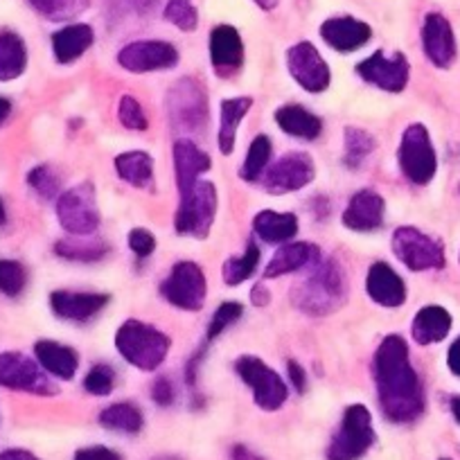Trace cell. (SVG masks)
Segmentation results:
<instances>
[{
	"mask_svg": "<svg viewBox=\"0 0 460 460\" xmlns=\"http://www.w3.org/2000/svg\"><path fill=\"white\" fill-rule=\"evenodd\" d=\"M375 386L379 404L391 422H413L424 411V391L418 373L411 366L409 345L402 336L391 334L382 341L373 359Z\"/></svg>",
	"mask_w": 460,
	"mask_h": 460,
	"instance_id": "1",
	"label": "cell"
},
{
	"mask_svg": "<svg viewBox=\"0 0 460 460\" xmlns=\"http://www.w3.org/2000/svg\"><path fill=\"white\" fill-rule=\"evenodd\" d=\"M348 291L350 285L343 264L332 258H323L321 262L314 264L312 273L291 289V300L300 312L309 316H327L343 307Z\"/></svg>",
	"mask_w": 460,
	"mask_h": 460,
	"instance_id": "2",
	"label": "cell"
},
{
	"mask_svg": "<svg viewBox=\"0 0 460 460\" xmlns=\"http://www.w3.org/2000/svg\"><path fill=\"white\" fill-rule=\"evenodd\" d=\"M115 348L131 366L152 373L165 361L167 352H170V339L165 332L156 330L149 323L129 318L122 323L115 334Z\"/></svg>",
	"mask_w": 460,
	"mask_h": 460,
	"instance_id": "3",
	"label": "cell"
},
{
	"mask_svg": "<svg viewBox=\"0 0 460 460\" xmlns=\"http://www.w3.org/2000/svg\"><path fill=\"white\" fill-rule=\"evenodd\" d=\"M217 217V188L210 181H197L185 194H181V206L174 217V228L179 235L206 240Z\"/></svg>",
	"mask_w": 460,
	"mask_h": 460,
	"instance_id": "4",
	"label": "cell"
},
{
	"mask_svg": "<svg viewBox=\"0 0 460 460\" xmlns=\"http://www.w3.org/2000/svg\"><path fill=\"white\" fill-rule=\"evenodd\" d=\"M373 415L364 404L345 409L339 431L327 447V460H359L375 445Z\"/></svg>",
	"mask_w": 460,
	"mask_h": 460,
	"instance_id": "5",
	"label": "cell"
},
{
	"mask_svg": "<svg viewBox=\"0 0 460 460\" xmlns=\"http://www.w3.org/2000/svg\"><path fill=\"white\" fill-rule=\"evenodd\" d=\"M167 115L174 129L201 134L208 125V97L201 84L183 77L167 93Z\"/></svg>",
	"mask_w": 460,
	"mask_h": 460,
	"instance_id": "6",
	"label": "cell"
},
{
	"mask_svg": "<svg viewBox=\"0 0 460 460\" xmlns=\"http://www.w3.org/2000/svg\"><path fill=\"white\" fill-rule=\"evenodd\" d=\"M397 161H400L402 172L411 183H431L438 172V158L427 127L420 125V122L406 127L400 149H397Z\"/></svg>",
	"mask_w": 460,
	"mask_h": 460,
	"instance_id": "7",
	"label": "cell"
},
{
	"mask_svg": "<svg viewBox=\"0 0 460 460\" xmlns=\"http://www.w3.org/2000/svg\"><path fill=\"white\" fill-rule=\"evenodd\" d=\"M391 246L395 258L411 271H431L445 267V249L431 235L413 226H402L393 233Z\"/></svg>",
	"mask_w": 460,
	"mask_h": 460,
	"instance_id": "8",
	"label": "cell"
},
{
	"mask_svg": "<svg viewBox=\"0 0 460 460\" xmlns=\"http://www.w3.org/2000/svg\"><path fill=\"white\" fill-rule=\"evenodd\" d=\"M57 219L70 235H91L100 228V210L93 183H79L57 199Z\"/></svg>",
	"mask_w": 460,
	"mask_h": 460,
	"instance_id": "9",
	"label": "cell"
},
{
	"mask_svg": "<svg viewBox=\"0 0 460 460\" xmlns=\"http://www.w3.org/2000/svg\"><path fill=\"white\" fill-rule=\"evenodd\" d=\"M237 375L244 379L246 386L253 391V400L260 409L264 411H278L287 402V384L280 375L273 368H269L262 359L258 357L244 355L237 359L235 364Z\"/></svg>",
	"mask_w": 460,
	"mask_h": 460,
	"instance_id": "10",
	"label": "cell"
},
{
	"mask_svg": "<svg viewBox=\"0 0 460 460\" xmlns=\"http://www.w3.org/2000/svg\"><path fill=\"white\" fill-rule=\"evenodd\" d=\"M163 296L174 307L185 309V312H199L206 303L208 285L201 267L197 262H176L172 273L161 285Z\"/></svg>",
	"mask_w": 460,
	"mask_h": 460,
	"instance_id": "11",
	"label": "cell"
},
{
	"mask_svg": "<svg viewBox=\"0 0 460 460\" xmlns=\"http://www.w3.org/2000/svg\"><path fill=\"white\" fill-rule=\"evenodd\" d=\"M43 366L25 357L23 352L0 355V386L34 395H57V386L43 375Z\"/></svg>",
	"mask_w": 460,
	"mask_h": 460,
	"instance_id": "12",
	"label": "cell"
},
{
	"mask_svg": "<svg viewBox=\"0 0 460 460\" xmlns=\"http://www.w3.org/2000/svg\"><path fill=\"white\" fill-rule=\"evenodd\" d=\"M316 176L314 161L303 152H289L278 158L264 174V188L271 194L298 192Z\"/></svg>",
	"mask_w": 460,
	"mask_h": 460,
	"instance_id": "13",
	"label": "cell"
},
{
	"mask_svg": "<svg viewBox=\"0 0 460 460\" xmlns=\"http://www.w3.org/2000/svg\"><path fill=\"white\" fill-rule=\"evenodd\" d=\"M357 73H359L364 82L373 84V86L382 88V91L402 93L406 84H409L411 66L402 52L388 57L384 50H377L357 66Z\"/></svg>",
	"mask_w": 460,
	"mask_h": 460,
	"instance_id": "14",
	"label": "cell"
},
{
	"mask_svg": "<svg viewBox=\"0 0 460 460\" xmlns=\"http://www.w3.org/2000/svg\"><path fill=\"white\" fill-rule=\"evenodd\" d=\"M118 64L129 73H156L179 64V50L167 41H134L118 52Z\"/></svg>",
	"mask_w": 460,
	"mask_h": 460,
	"instance_id": "15",
	"label": "cell"
},
{
	"mask_svg": "<svg viewBox=\"0 0 460 460\" xmlns=\"http://www.w3.org/2000/svg\"><path fill=\"white\" fill-rule=\"evenodd\" d=\"M287 68H289L291 77L305 91L323 93L330 86V68H327V61L323 59L314 43L300 41L294 48H289V52H287Z\"/></svg>",
	"mask_w": 460,
	"mask_h": 460,
	"instance_id": "16",
	"label": "cell"
},
{
	"mask_svg": "<svg viewBox=\"0 0 460 460\" xmlns=\"http://www.w3.org/2000/svg\"><path fill=\"white\" fill-rule=\"evenodd\" d=\"M210 64L219 77H233L244 64V43L233 25H217L210 32Z\"/></svg>",
	"mask_w": 460,
	"mask_h": 460,
	"instance_id": "17",
	"label": "cell"
},
{
	"mask_svg": "<svg viewBox=\"0 0 460 460\" xmlns=\"http://www.w3.org/2000/svg\"><path fill=\"white\" fill-rule=\"evenodd\" d=\"M424 55L438 68H449L456 59V37L451 23L442 14H427L422 25Z\"/></svg>",
	"mask_w": 460,
	"mask_h": 460,
	"instance_id": "18",
	"label": "cell"
},
{
	"mask_svg": "<svg viewBox=\"0 0 460 460\" xmlns=\"http://www.w3.org/2000/svg\"><path fill=\"white\" fill-rule=\"evenodd\" d=\"M386 203L375 190H359L343 212V224L357 233H373L384 224Z\"/></svg>",
	"mask_w": 460,
	"mask_h": 460,
	"instance_id": "19",
	"label": "cell"
},
{
	"mask_svg": "<svg viewBox=\"0 0 460 460\" xmlns=\"http://www.w3.org/2000/svg\"><path fill=\"white\" fill-rule=\"evenodd\" d=\"M321 37L334 50L355 52L370 41L373 30L368 23L352 19V16H336V19H327L321 25Z\"/></svg>",
	"mask_w": 460,
	"mask_h": 460,
	"instance_id": "20",
	"label": "cell"
},
{
	"mask_svg": "<svg viewBox=\"0 0 460 460\" xmlns=\"http://www.w3.org/2000/svg\"><path fill=\"white\" fill-rule=\"evenodd\" d=\"M172 156H174L176 188H179L181 194L188 192V190L197 183L199 176L212 167L210 156L188 138L176 140L174 147H172Z\"/></svg>",
	"mask_w": 460,
	"mask_h": 460,
	"instance_id": "21",
	"label": "cell"
},
{
	"mask_svg": "<svg viewBox=\"0 0 460 460\" xmlns=\"http://www.w3.org/2000/svg\"><path fill=\"white\" fill-rule=\"evenodd\" d=\"M109 305L106 294H84V291H52L50 307L64 321H88Z\"/></svg>",
	"mask_w": 460,
	"mask_h": 460,
	"instance_id": "22",
	"label": "cell"
},
{
	"mask_svg": "<svg viewBox=\"0 0 460 460\" xmlns=\"http://www.w3.org/2000/svg\"><path fill=\"white\" fill-rule=\"evenodd\" d=\"M368 296L382 307H400L406 303V285L400 273L393 271L386 262H375L366 278Z\"/></svg>",
	"mask_w": 460,
	"mask_h": 460,
	"instance_id": "23",
	"label": "cell"
},
{
	"mask_svg": "<svg viewBox=\"0 0 460 460\" xmlns=\"http://www.w3.org/2000/svg\"><path fill=\"white\" fill-rule=\"evenodd\" d=\"M323 255L321 249L312 242H296V244H285L278 249L271 262L264 269V278L273 280V278L287 276V273L300 271V269H312L314 264L321 262Z\"/></svg>",
	"mask_w": 460,
	"mask_h": 460,
	"instance_id": "24",
	"label": "cell"
},
{
	"mask_svg": "<svg viewBox=\"0 0 460 460\" xmlns=\"http://www.w3.org/2000/svg\"><path fill=\"white\" fill-rule=\"evenodd\" d=\"M34 355H37V361L43 366L48 375H55L59 379H73L75 373H77L79 357L68 345H61L57 341L48 339L37 341Z\"/></svg>",
	"mask_w": 460,
	"mask_h": 460,
	"instance_id": "25",
	"label": "cell"
},
{
	"mask_svg": "<svg viewBox=\"0 0 460 460\" xmlns=\"http://www.w3.org/2000/svg\"><path fill=\"white\" fill-rule=\"evenodd\" d=\"M451 330V314L440 305H427L415 314L413 323H411V334L413 341L420 345L440 343L447 339Z\"/></svg>",
	"mask_w": 460,
	"mask_h": 460,
	"instance_id": "26",
	"label": "cell"
},
{
	"mask_svg": "<svg viewBox=\"0 0 460 460\" xmlns=\"http://www.w3.org/2000/svg\"><path fill=\"white\" fill-rule=\"evenodd\" d=\"M253 230L260 240L269 244H285L298 233V217L291 212L260 210L253 219Z\"/></svg>",
	"mask_w": 460,
	"mask_h": 460,
	"instance_id": "27",
	"label": "cell"
},
{
	"mask_svg": "<svg viewBox=\"0 0 460 460\" xmlns=\"http://www.w3.org/2000/svg\"><path fill=\"white\" fill-rule=\"evenodd\" d=\"M93 41H95V32H93L91 25H68V28L52 34V50H55L59 64H73L93 46Z\"/></svg>",
	"mask_w": 460,
	"mask_h": 460,
	"instance_id": "28",
	"label": "cell"
},
{
	"mask_svg": "<svg viewBox=\"0 0 460 460\" xmlns=\"http://www.w3.org/2000/svg\"><path fill=\"white\" fill-rule=\"evenodd\" d=\"M253 100L251 97H228V100L221 102V125L219 134H217V143H219L221 154H233L237 140V129H240V122L244 120V115L249 113Z\"/></svg>",
	"mask_w": 460,
	"mask_h": 460,
	"instance_id": "29",
	"label": "cell"
},
{
	"mask_svg": "<svg viewBox=\"0 0 460 460\" xmlns=\"http://www.w3.org/2000/svg\"><path fill=\"white\" fill-rule=\"evenodd\" d=\"M276 122L285 134L296 138L316 140L323 131L321 118L298 104H285L276 111Z\"/></svg>",
	"mask_w": 460,
	"mask_h": 460,
	"instance_id": "30",
	"label": "cell"
},
{
	"mask_svg": "<svg viewBox=\"0 0 460 460\" xmlns=\"http://www.w3.org/2000/svg\"><path fill=\"white\" fill-rule=\"evenodd\" d=\"M115 170L122 181L138 190H152L154 161L147 152H125L115 158Z\"/></svg>",
	"mask_w": 460,
	"mask_h": 460,
	"instance_id": "31",
	"label": "cell"
},
{
	"mask_svg": "<svg viewBox=\"0 0 460 460\" xmlns=\"http://www.w3.org/2000/svg\"><path fill=\"white\" fill-rule=\"evenodd\" d=\"M28 66V48L14 32H0V82L21 77Z\"/></svg>",
	"mask_w": 460,
	"mask_h": 460,
	"instance_id": "32",
	"label": "cell"
},
{
	"mask_svg": "<svg viewBox=\"0 0 460 460\" xmlns=\"http://www.w3.org/2000/svg\"><path fill=\"white\" fill-rule=\"evenodd\" d=\"M143 413L138 406L129 404V402H118L111 404L100 413V424L109 431L118 433H138L143 429Z\"/></svg>",
	"mask_w": 460,
	"mask_h": 460,
	"instance_id": "33",
	"label": "cell"
},
{
	"mask_svg": "<svg viewBox=\"0 0 460 460\" xmlns=\"http://www.w3.org/2000/svg\"><path fill=\"white\" fill-rule=\"evenodd\" d=\"M258 264H260V249L255 242H249V244H246V251L240 255V258L226 260L224 269H221V276H224V282L228 287H237L253 276Z\"/></svg>",
	"mask_w": 460,
	"mask_h": 460,
	"instance_id": "34",
	"label": "cell"
},
{
	"mask_svg": "<svg viewBox=\"0 0 460 460\" xmlns=\"http://www.w3.org/2000/svg\"><path fill=\"white\" fill-rule=\"evenodd\" d=\"M273 145L269 136H258V138L251 143L249 152H246L244 165H242V179L244 181H258L260 176L267 172L269 161H271Z\"/></svg>",
	"mask_w": 460,
	"mask_h": 460,
	"instance_id": "35",
	"label": "cell"
},
{
	"mask_svg": "<svg viewBox=\"0 0 460 460\" xmlns=\"http://www.w3.org/2000/svg\"><path fill=\"white\" fill-rule=\"evenodd\" d=\"M55 253L64 260H73V262H97L109 253V246L102 242L59 240L55 244Z\"/></svg>",
	"mask_w": 460,
	"mask_h": 460,
	"instance_id": "36",
	"label": "cell"
},
{
	"mask_svg": "<svg viewBox=\"0 0 460 460\" xmlns=\"http://www.w3.org/2000/svg\"><path fill=\"white\" fill-rule=\"evenodd\" d=\"M375 147H377V140L366 129H357V127L345 129V163L350 167L361 165Z\"/></svg>",
	"mask_w": 460,
	"mask_h": 460,
	"instance_id": "37",
	"label": "cell"
},
{
	"mask_svg": "<svg viewBox=\"0 0 460 460\" xmlns=\"http://www.w3.org/2000/svg\"><path fill=\"white\" fill-rule=\"evenodd\" d=\"M30 5L50 21H68L86 12L91 0H30Z\"/></svg>",
	"mask_w": 460,
	"mask_h": 460,
	"instance_id": "38",
	"label": "cell"
},
{
	"mask_svg": "<svg viewBox=\"0 0 460 460\" xmlns=\"http://www.w3.org/2000/svg\"><path fill=\"white\" fill-rule=\"evenodd\" d=\"M165 19L181 32H192L199 25V12L192 0H167Z\"/></svg>",
	"mask_w": 460,
	"mask_h": 460,
	"instance_id": "39",
	"label": "cell"
},
{
	"mask_svg": "<svg viewBox=\"0 0 460 460\" xmlns=\"http://www.w3.org/2000/svg\"><path fill=\"white\" fill-rule=\"evenodd\" d=\"M28 183L41 199H48V201H50V199H59L61 179L50 165L34 167V170L28 174Z\"/></svg>",
	"mask_w": 460,
	"mask_h": 460,
	"instance_id": "40",
	"label": "cell"
},
{
	"mask_svg": "<svg viewBox=\"0 0 460 460\" xmlns=\"http://www.w3.org/2000/svg\"><path fill=\"white\" fill-rule=\"evenodd\" d=\"M25 276L23 264L16 262V260H0V291L10 298H16L21 291L25 289Z\"/></svg>",
	"mask_w": 460,
	"mask_h": 460,
	"instance_id": "41",
	"label": "cell"
},
{
	"mask_svg": "<svg viewBox=\"0 0 460 460\" xmlns=\"http://www.w3.org/2000/svg\"><path fill=\"white\" fill-rule=\"evenodd\" d=\"M118 120H120L122 127L131 131H145L149 127L143 106L131 95H122L120 102H118Z\"/></svg>",
	"mask_w": 460,
	"mask_h": 460,
	"instance_id": "42",
	"label": "cell"
},
{
	"mask_svg": "<svg viewBox=\"0 0 460 460\" xmlns=\"http://www.w3.org/2000/svg\"><path fill=\"white\" fill-rule=\"evenodd\" d=\"M244 314V307L240 303H233V300H226L217 307V312L212 314L210 325H208V341H215L226 327H230L233 323H237Z\"/></svg>",
	"mask_w": 460,
	"mask_h": 460,
	"instance_id": "43",
	"label": "cell"
},
{
	"mask_svg": "<svg viewBox=\"0 0 460 460\" xmlns=\"http://www.w3.org/2000/svg\"><path fill=\"white\" fill-rule=\"evenodd\" d=\"M113 384H115V373L111 366L106 364H97L88 370L86 379H84V388H86L91 395H109L113 391Z\"/></svg>",
	"mask_w": 460,
	"mask_h": 460,
	"instance_id": "44",
	"label": "cell"
},
{
	"mask_svg": "<svg viewBox=\"0 0 460 460\" xmlns=\"http://www.w3.org/2000/svg\"><path fill=\"white\" fill-rule=\"evenodd\" d=\"M129 249L138 258H149L154 253V249H156V237L147 228H134L129 233Z\"/></svg>",
	"mask_w": 460,
	"mask_h": 460,
	"instance_id": "45",
	"label": "cell"
},
{
	"mask_svg": "<svg viewBox=\"0 0 460 460\" xmlns=\"http://www.w3.org/2000/svg\"><path fill=\"white\" fill-rule=\"evenodd\" d=\"M152 397L158 406H170L172 402H174V386H172L170 379L158 377L156 382H154Z\"/></svg>",
	"mask_w": 460,
	"mask_h": 460,
	"instance_id": "46",
	"label": "cell"
},
{
	"mask_svg": "<svg viewBox=\"0 0 460 460\" xmlns=\"http://www.w3.org/2000/svg\"><path fill=\"white\" fill-rule=\"evenodd\" d=\"M75 460H122L120 454L109 447H86V449H79L75 454Z\"/></svg>",
	"mask_w": 460,
	"mask_h": 460,
	"instance_id": "47",
	"label": "cell"
},
{
	"mask_svg": "<svg viewBox=\"0 0 460 460\" xmlns=\"http://www.w3.org/2000/svg\"><path fill=\"white\" fill-rule=\"evenodd\" d=\"M287 370H289V379H291V384L296 386V391L303 393L305 386H307V379H305V370L300 368L296 361H289V364H287Z\"/></svg>",
	"mask_w": 460,
	"mask_h": 460,
	"instance_id": "48",
	"label": "cell"
},
{
	"mask_svg": "<svg viewBox=\"0 0 460 460\" xmlns=\"http://www.w3.org/2000/svg\"><path fill=\"white\" fill-rule=\"evenodd\" d=\"M447 366H449V370L456 377H460V336L451 343L449 355H447Z\"/></svg>",
	"mask_w": 460,
	"mask_h": 460,
	"instance_id": "49",
	"label": "cell"
},
{
	"mask_svg": "<svg viewBox=\"0 0 460 460\" xmlns=\"http://www.w3.org/2000/svg\"><path fill=\"white\" fill-rule=\"evenodd\" d=\"M251 303L258 305V307H264V305L271 303V291L264 285H255L253 289H251Z\"/></svg>",
	"mask_w": 460,
	"mask_h": 460,
	"instance_id": "50",
	"label": "cell"
},
{
	"mask_svg": "<svg viewBox=\"0 0 460 460\" xmlns=\"http://www.w3.org/2000/svg\"><path fill=\"white\" fill-rule=\"evenodd\" d=\"M230 458L233 460H264L262 456H258L255 451H251L249 447H244V445L233 447V451H230Z\"/></svg>",
	"mask_w": 460,
	"mask_h": 460,
	"instance_id": "51",
	"label": "cell"
},
{
	"mask_svg": "<svg viewBox=\"0 0 460 460\" xmlns=\"http://www.w3.org/2000/svg\"><path fill=\"white\" fill-rule=\"evenodd\" d=\"M0 460H39L32 451L25 449H5L0 454Z\"/></svg>",
	"mask_w": 460,
	"mask_h": 460,
	"instance_id": "52",
	"label": "cell"
},
{
	"mask_svg": "<svg viewBox=\"0 0 460 460\" xmlns=\"http://www.w3.org/2000/svg\"><path fill=\"white\" fill-rule=\"evenodd\" d=\"M131 5L136 7L138 12H143V14H147V12H152L154 7H156L158 0H129Z\"/></svg>",
	"mask_w": 460,
	"mask_h": 460,
	"instance_id": "53",
	"label": "cell"
},
{
	"mask_svg": "<svg viewBox=\"0 0 460 460\" xmlns=\"http://www.w3.org/2000/svg\"><path fill=\"white\" fill-rule=\"evenodd\" d=\"M12 111V104L10 100H5V97H0V125L7 120V115H10Z\"/></svg>",
	"mask_w": 460,
	"mask_h": 460,
	"instance_id": "54",
	"label": "cell"
},
{
	"mask_svg": "<svg viewBox=\"0 0 460 460\" xmlns=\"http://www.w3.org/2000/svg\"><path fill=\"white\" fill-rule=\"evenodd\" d=\"M278 3H280V0H255V5L262 7V10H267V12L276 10Z\"/></svg>",
	"mask_w": 460,
	"mask_h": 460,
	"instance_id": "55",
	"label": "cell"
},
{
	"mask_svg": "<svg viewBox=\"0 0 460 460\" xmlns=\"http://www.w3.org/2000/svg\"><path fill=\"white\" fill-rule=\"evenodd\" d=\"M451 413H454L456 422L460 424V397H454V400H451Z\"/></svg>",
	"mask_w": 460,
	"mask_h": 460,
	"instance_id": "56",
	"label": "cell"
},
{
	"mask_svg": "<svg viewBox=\"0 0 460 460\" xmlns=\"http://www.w3.org/2000/svg\"><path fill=\"white\" fill-rule=\"evenodd\" d=\"M7 221V210H5V203H3V199H0V226L5 224Z\"/></svg>",
	"mask_w": 460,
	"mask_h": 460,
	"instance_id": "57",
	"label": "cell"
},
{
	"mask_svg": "<svg viewBox=\"0 0 460 460\" xmlns=\"http://www.w3.org/2000/svg\"><path fill=\"white\" fill-rule=\"evenodd\" d=\"M442 460H449V458H442Z\"/></svg>",
	"mask_w": 460,
	"mask_h": 460,
	"instance_id": "58",
	"label": "cell"
}]
</instances>
